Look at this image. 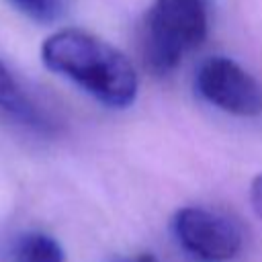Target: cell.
Listing matches in <instances>:
<instances>
[{"mask_svg":"<svg viewBox=\"0 0 262 262\" xmlns=\"http://www.w3.org/2000/svg\"><path fill=\"white\" fill-rule=\"evenodd\" d=\"M0 111L23 127L35 131H49L53 125L45 111L27 94L23 84L10 72V68L0 59Z\"/></svg>","mask_w":262,"mask_h":262,"instance_id":"obj_5","label":"cell"},{"mask_svg":"<svg viewBox=\"0 0 262 262\" xmlns=\"http://www.w3.org/2000/svg\"><path fill=\"white\" fill-rule=\"evenodd\" d=\"M180 248L199 262H229L242 250V231L225 215L205 207H182L172 217Z\"/></svg>","mask_w":262,"mask_h":262,"instance_id":"obj_3","label":"cell"},{"mask_svg":"<svg viewBox=\"0 0 262 262\" xmlns=\"http://www.w3.org/2000/svg\"><path fill=\"white\" fill-rule=\"evenodd\" d=\"M41 61L111 108H127L137 96L139 80L129 57L88 31L51 33L41 45Z\"/></svg>","mask_w":262,"mask_h":262,"instance_id":"obj_1","label":"cell"},{"mask_svg":"<svg viewBox=\"0 0 262 262\" xmlns=\"http://www.w3.org/2000/svg\"><path fill=\"white\" fill-rule=\"evenodd\" d=\"M207 33L209 0H154L139 27L141 59L149 72L168 74Z\"/></svg>","mask_w":262,"mask_h":262,"instance_id":"obj_2","label":"cell"},{"mask_svg":"<svg viewBox=\"0 0 262 262\" xmlns=\"http://www.w3.org/2000/svg\"><path fill=\"white\" fill-rule=\"evenodd\" d=\"M194 88L209 104L229 115L258 117L262 113V86L231 57L205 59L196 70Z\"/></svg>","mask_w":262,"mask_h":262,"instance_id":"obj_4","label":"cell"},{"mask_svg":"<svg viewBox=\"0 0 262 262\" xmlns=\"http://www.w3.org/2000/svg\"><path fill=\"white\" fill-rule=\"evenodd\" d=\"M117 262H160V260L151 254H139L135 258H125V260H117Z\"/></svg>","mask_w":262,"mask_h":262,"instance_id":"obj_9","label":"cell"},{"mask_svg":"<svg viewBox=\"0 0 262 262\" xmlns=\"http://www.w3.org/2000/svg\"><path fill=\"white\" fill-rule=\"evenodd\" d=\"M20 14L37 23H53L61 16L66 0H8Z\"/></svg>","mask_w":262,"mask_h":262,"instance_id":"obj_7","label":"cell"},{"mask_svg":"<svg viewBox=\"0 0 262 262\" xmlns=\"http://www.w3.org/2000/svg\"><path fill=\"white\" fill-rule=\"evenodd\" d=\"M12 262H66L61 244L45 231H25L10 248Z\"/></svg>","mask_w":262,"mask_h":262,"instance_id":"obj_6","label":"cell"},{"mask_svg":"<svg viewBox=\"0 0 262 262\" xmlns=\"http://www.w3.org/2000/svg\"><path fill=\"white\" fill-rule=\"evenodd\" d=\"M250 201H252V207H254L256 215L262 219V174H258V176L252 180V186H250Z\"/></svg>","mask_w":262,"mask_h":262,"instance_id":"obj_8","label":"cell"}]
</instances>
